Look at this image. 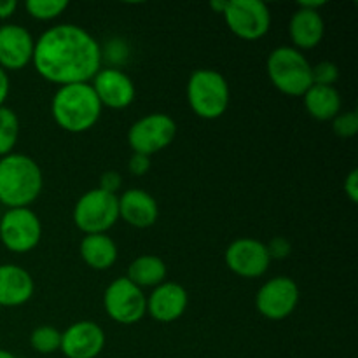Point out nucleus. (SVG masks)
<instances>
[{
  "mask_svg": "<svg viewBox=\"0 0 358 358\" xmlns=\"http://www.w3.org/2000/svg\"><path fill=\"white\" fill-rule=\"evenodd\" d=\"M222 16L227 28L243 41H259L271 28V10L261 0H227Z\"/></svg>",
  "mask_w": 358,
  "mask_h": 358,
  "instance_id": "obj_9",
  "label": "nucleus"
},
{
  "mask_svg": "<svg viewBox=\"0 0 358 358\" xmlns=\"http://www.w3.org/2000/svg\"><path fill=\"white\" fill-rule=\"evenodd\" d=\"M30 346L41 355H51L62 348V332L51 325H41L30 334Z\"/></svg>",
  "mask_w": 358,
  "mask_h": 358,
  "instance_id": "obj_24",
  "label": "nucleus"
},
{
  "mask_svg": "<svg viewBox=\"0 0 358 358\" xmlns=\"http://www.w3.org/2000/svg\"><path fill=\"white\" fill-rule=\"evenodd\" d=\"M80 257L96 271H105L110 269L117 261V245L108 234H86L80 241Z\"/></svg>",
  "mask_w": 358,
  "mask_h": 358,
  "instance_id": "obj_20",
  "label": "nucleus"
},
{
  "mask_svg": "<svg viewBox=\"0 0 358 358\" xmlns=\"http://www.w3.org/2000/svg\"><path fill=\"white\" fill-rule=\"evenodd\" d=\"M159 206L154 196L143 189H128L119 196V219L135 229H147L156 224Z\"/></svg>",
  "mask_w": 358,
  "mask_h": 358,
  "instance_id": "obj_17",
  "label": "nucleus"
},
{
  "mask_svg": "<svg viewBox=\"0 0 358 358\" xmlns=\"http://www.w3.org/2000/svg\"><path fill=\"white\" fill-rule=\"evenodd\" d=\"M101 108L90 83L59 86L51 101L52 119L69 133L90 131L100 119Z\"/></svg>",
  "mask_w": 358,
  "mask_h": 358,
  "instance_id": "obj_3",
  "label": "nucleus"
},
{
  "mask_svg": "<svg viewBox=\"0 0 358 358\" xmlns=\"http://www.w3.org/2000/svg\"><path fill=\"white\" fill-rule=\"evenodd\" d=\"M107 56L108 59H110L112 63H124L126 58H128L129 51H128V45H126L124 41H121V38H114V41H110L107 44V49H101V56Z\"/></svg>",
  "mask_w": 358,
  "mask_h": 358,
  "instance_id": "obj_28",
  "label": "nucleus"
},
{
  "mask_svg": "<svg viewBox=\"0 0 358 358\" xmlns=\"http://www.w3.org/2000/svg\"><path fill=\"white\" fill-rule=\"evenodd\" d=\"M327 6L325 0H303V2L297 3V7H303V9H310V10H318L320 7Z\"/></svg>",
  "mask_w": 358,
  "mask_h": 358,
  "instance_id": "obj_35",
  "label": "nucleus"
},
{
  "mask_svg": "<svg viewBox=\"0 0 358 358\" xmlns=\"http://www.w3.org/2000/svg\"><path fill=\"white\" fill-rule=\"evenodd\" d=\"M119 220V196L100 187L84 192L73 206V224L86 234H107Z\"/></svg>",
  "mask_w": 358,
  "mask_h": 358,
  "instance_id": "obj_6",
  "label": "nucleus"
},
{
  "mask_svg": "<svg viewBox=\"0 0 358 358\" xmlns=\"http://www.w3.org/2000/svg\"><path fill=\"white\" fill-rule=\"evenodd\" d=\"M0 358H16V357H14L10 352H7V350L0 348Z\"/></svg>",
  "mask_w": 358,
  "mask_h": 358,
  "instance_id": "obj_37",
  "label": "nucleus"
},
{
  "mask_svg": "<svg viewBox=\"0 0 358 358\" xmlns=\"http://www.w3.org/2000/svg\"><path fill=\"white\" fill-rule=\"evenodd\" d=\"M226 266L241 278H261L271 264L266 243L254 238H238L227 247Z\"/></svg>",
  "mask_w": 358,
  "mask_h": 358,
  "instance_id": "obj_12",
  "label": "nucleus"
},
{
  "mask_svg": "<svg viewBox=\"0 0 358 358\" xmlns=\"http://www.w3.org/2000/svg\"><path fill=\"white\" fill-rule=\"evenodd\" d=\"M35 292L30 273L16 264L0 266V308H17L27 304Z\"/></svg>",
  "mask_w": 358,
  "mask_h": 358,
  "instance_id": "obj_18",
  "label": "nucleus"
},
{
  "mask_svg": "<svg viewBox=\"0 0 358 358\" xmlns=\"http://www.w3.org/2000/svg\"><path fill=\"white\" fill-rule=\"evenodd\" d=\"M121 185H122V177H121V173H117V171H114V170L105 171V173L100 177V189H101V191L110 192V194L117 196Z\"/></svg>",
  "mask_w": 358,
  "mask_h": 358,
  "instance_id": "obj_30",
  "label": "nucleus"
},
{
  "mask_svg": "<svg viewBox=\"0 0 358 358\" xmlns=\"http://www.w3.org/2000/svg\"><path fill=\"white\" fill-rule=\"evenodd\" d=\"M226 6H227V0H212V2H210V7H212L217 14H224Z\"/></svg>",
  "mask_w": 358,
  "mask_h": 358,
  "instance_id": "obj_36",
  "label": "nucleus"
},
{
  "mask_svg": "<svg viewBox=\"0 0 358 358\" xmlns=\"http://www.w3.org/2000/svg\"><path fill=\"white\" fill-rule=\"evenodd\" d=\"M166 273V264L161 257H157V255H140L129 264L126 278L142 290L147 289V287L156 289L157 285L164 282Z\"/></svg>",
  "mask_w": 358,
  "mask_h": 358,
  "instance_id": "obj_22",
  "label": "nucleus"
},
{
  "mask_svg": "<svg viewBox=\"0 0 358 358\" xmlns=\"http://www.w3.org/2000/svg\"><path fill=\"white\" fill-rule=\"evenodd\" d=\"M299 304V287L289 276L268 280L255 296V308L264 318L280 322L290 317Z\"/></svg>",
  "mask_w": 358,
  "mask_h": 358,
  "instance_id": "obj_11",
  "label": "nucleus"
},
{
  "mask_svg": "<svg viewBox=\"0 0 358 358\" xmlns=\"http://www.w3.org/2000/svg\"><path fill=\"white\" fill-rule=\"evenodd\" d=\"M103 308L115 324L133 325L147 315V296L140 287L122 276L105 289Z\"/></svg>",
  "mask_w": 358,
  "mask_h": 358,
  "instance_id": "obj_8",
  "label": "nucleus"
},
{
  "mask_svg": "<svg viewBox=\"0 0 358 358\" xmlns=\"http://www.w3.org/2000/svg\"><path fill=\"white\" fill-rule=\"evenodd\" d=\"M20 136V119L9 107H0V157L14 150Z\"/></svg>",
  "mask_w": 358,
  "mask_h": 358,
  "instance_id": "obj_23",
  "label": "nucleus"
},
{
  "mask_svg": "<svg viewBox=\"0 0 358 358\" xmlns=\"http://www.w3.org/2000/svg\"><path fill=\"white\" fill-rule=\"evenodd\" d=\"M313 84L318 86H334L339 79V69L332 62H320L318 65L311 66Z\"/></svg>",
  "mask_w": 358,
  "mask_h": 358,
  "instance_id": "obj_27",
  "label": "nucleus"
},
{
  "mask_svg": "<svg viewBox=\"0 0 358 358\" xmlns=\"http://www.w3.org/2000/svg\"><path fill=\"white\" fill-rule=\"evenodd\" d=\"M325 34V23L320 10H310L297 7L289 21V35L294 42V48L297 51H306V49L317 48L322 42Z\"/></svg>",
  "mask_w": 358,
  "mask_h": 358,
  "instance_id": "obj_19",
  "label": "nucleus"
},
{
  "mask_svg": "<svg viewBox=\"0 0 358 358\" xmlns=\"http://www.w3.org/2000/svg\"><path fill=\"white\" fill-rule=\"evenodd\" d=\"M42 238V224L30 208H9L0 219V240L14 254L31 252Z\"/></svg>",
  "mask_w": 358,
  "mask_h": 358,
  "instance_id": "obj_10",
  "label": "nucleus"
},
{
  "mask_svg": "<svg viewBox=\"0 0 358 358\" xmlns=\"http://www.w3.org/2000/svg\"><path fill=\"white\" fill-rule=\"evenodd\" d=\"M189 304L187 290L175 282H163L147 297V313L161 324L177 322Z\"/></svg>",
  "mask_w": 358,
  "mask_h": 358,
  "instance_id": "obj_16",
  "label": "nucleus"
},
{
  "mask_svg": "<svg viewBox=\"0 0 358 358\" xmlns=\"http://www.w3.org/2000/svg\"><path fill=\"white\" fill-rule=\"evenodd\" d=\"M101 45L79 24L63 23L45 30L35 41L34 63L42 79L58 86L91 83L100 72Z\"/></svg>",
  "mask_w": 358,
  "mask_h": 358,
  "instance_id": "obj_1",
  "label": "nucleus"
},
{
  "mask_svg": "<svg viewBox=\"0 0 358 358\" xmlns=\"http://www.w3.org/2000/svg\"><path fill=\"white\" fill-rule=\"evenodd\" d=\"M90 84L93 86L101 107L121 110L135 101L136 90L131 77L115 66L100 69V72L93 77Z\"/></svg>",
  "mask_w": 358,
  "mask_h": 358,
  "instance_id": "obj_13",
  "label": "nucleus"
},
{
  "mask_svg": "<svg viewBox=\"0 0 358 358\" xmlns=\"http://www.w3.org/2000/svg\"><path fill=\"white\" fill-rule=\"evenodd\" d=\"M0 310H2V308H0Z\"/></svg>",
  "mask_w": 358,
  "mask_h": 358,
  "instance_id": "obj_38",
  "label": "nucleus"
},
{
  "mask_svg": "<svg viewBox=\"0 0 358 358\" xmlns=\"http://www.w3.org/2000/svg\"><path fill=\"white\" fill-rule=\"evenodd\" d=\"M266 248H268V254L271 257V261L273 259H287L290 255V250H292V247H290V243L285 238H273L266 245Z\"/></svg>",
  "mask_w": 358,
  "mask_h": 358,
  "instance_id": "obj_29",
  "label": "nucleus"
},
{
  "mask_svg": "<svg viewBox=\"0 0 358 358\" xmlns=\"http://www.w3.org/2000/svg\"><path fill=\"white\" fill-rule=\"evenodd\" d=\"M44 187L42 170L34 157L10 152L0 157V203L7 208H28Z\"/></svg>",
  "mask_w": 358,
  "mask_h": 358,
  "instance_id": "obj_2",
  "label": "nucleus"
},
{
  "mask_svg": "<svg viewBox=\"0 0 358 358\" xmlns=\"http://www.w3.org/2000/svg\"><path fill=\"white\" fill-rule=\"evenodd\" d=\"M345 192L350 198V201L357 203L358 201V171L352 170L348 173V177L345 178Z\"/></svg>",
  "mask_w": 358,
  "mask_h": 358,
  "instance_id": "obj_32",
  "label": "nucleus"
},
{
  "mask_svg": "<svg viewBox=\"0 0 358 358\" xmlns=\"http://www.w3.org/2000/svg\"><path fill=\"white\" fill-rule=\"evenodd\" d=\"M105 332L90 320L76 322L62 332L59 352L66 358H96L105 348Z\"/></svg>",
  "mask_w": 358,
  "mask_h": 358,
  "instance_id": "obj_14",
  "label": "nucleus"
},
{
  "mask_svg": "<svg viewBox=\"0 0 358 358\" xmlns=\"http://www.w3.org/2000/svg\"><path fill=\"white\" fill-rule=\"evenodd\" d=\"M69 7L65 0H28L24 9L31 17L41 21H51L62 16Z\"/></svg>",
  "mask_w": 358,
  "mask_h": 358,
  "instance_id": "obj_25",
  "label": "nucleus"
},
{
  "mask_svg": "<svg viewBox=\"0 0 358 358\" xmlns=\"http://www.w3.org/2000/svg\"><path fill=\"white\" fill-rule=\"evenodd\" d=\"M304 107L308 114L317 121H331L336 115L341 114L343 100L339 91L334 86H318L313 84L303 94Z\"/></svg>",
  "mask_w": 358,
  "mask_h": 358,
  "instance_id": "obj_21",
  "label": "nucleus"
},
{
  "mask_svg": "<svg viewBox=\"0 0 358 358\" xmlns=\"http://www.w3.org/2000/svg\"><path fill=\"white\" fill-rule=\"evenodd\" d=\"M177 136V122L163 112H154L133 122L128 131V143L135 154L152 156L166 149Z\"/></svg>",
  "mask_w": 358,
  "mask_h": 358,
  "instance_id": "obj_7",
  "label": "nucleus"
},
{
  "mask_svg": "<svg viewBox=\"0 0 358 358\" xmlns=\"http://www.w3.org/2000/svg\"><path fill=\"white\" fill-rule=\"evenodd\" d=\"M17 9L16 0H0V20H7Z\"/></svg>",
  "mask_w": 358,
  "mask_h": 358,
  "instance_id": "obj_34",
  "label": "nucleus"
},
{
  "mask_svg": "<svg viewBox=\"0 0 358 358\" xmlns=\"http://www.w3.org/2000/svg\"><path fill=\"white\" fill-rule=\"evenodd\" d=\"M332 129L341 138H352L358 131V115L357 112H341L332 119Z\"/></svg>",
  "mask_w": 358,
  "mask_h": 358,
  "instance_id": "obj_26",
  "label": "nucleus"
},
{
  "mask_svg": "<svg viewBox=\"0 0 358 358\" xmlns=\"http://www.w3.org/2000/svg\"><path fill=\"white\" fill-rule=\"evenodd\" d=\"M35 38L21 24H2L0 27V69L21 70L31 63Z\"/></svg>",
  "mask_w": 358,
  "mask_h": 358,
  "instance_id": "obj_15",
  "label": "nucleus"
},
{
  "mask_svg": "<svg viewBox=\"0 0 358 358\" xmlns=\"http://www.w3.org/2000/svg\"><path fill=\"white\" fill-rule=\"evenodd\" d=\"M9 91H10V80L9 76L3 69H0V107H3L6 103L7 96H9Z\"/></svg>",
  "mask_w": 358,
  "mask_h": 358,
  "instance_id": "obj_33",
  "label": "nucleus"
},
{
  "mask_svg": "<svg viewBox=\"0 0 358 358\" xmlns=\"http://www.w3.org/2000/svg\"><path fill=\"white\" fill-rule=\"evenodd\" d=\"M128 168L131 175H135V177H142V175H145L147 171L150 170V157L143 156V154L133 152V156L129 157L128 161Z\"/></svg>",
  "mask_w": 358,
  "mask_h": 358,
  "instance_id": "obj_31",
  "label": "nucleus"
},
{
  "mask_svg": "<svg viewBox=\"0 0 358 358\" xmlns=\"http://www.w3.org/2000/svg\"><path fill=\"white\" fill-rule=\"evenodd\" d=\"M187 101L198 117L213 121L224 115L231 101V90L226 77L212 69H198L187 83Z\"/></svg>",
  "mask_w": 358,
  "mask_h": 358,
  "instance_id": "obj_4",
  "label": "nucleus"
},
{
  "mask_svg": "<svg viewBox=\"0 0 358 358\" xmlns=\"http://www.w3.org/2000/svg\"><path fill=\"white\" fill-rule=\"evenodd\" d=\"M266 70L273 86L289 96H303L313 86L310 62L296 48L282 45L269 52Z\"/></svg>",
  "mask_w": 358,
  "mask_h": 358,
  "instance_id": "obj_5",
  "label": "nucleus"
}]
</instances>
